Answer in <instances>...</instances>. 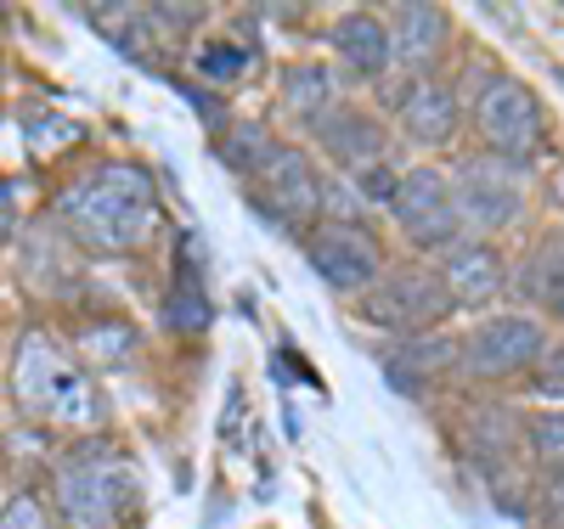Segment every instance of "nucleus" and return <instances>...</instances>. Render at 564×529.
I'll return each instance as SVG.
<instances>
[{"label": "nucleus", "mask_w": 564, "mask_h": 529, "mask_svg": "<svg viewBox=\"0 0 564 529\" xmlns=\"http://www.w3.org/2000/svg\"><path fill=\"white\" fill-rule=\"evenodd\" d=\"M18 395H23L34 411L57 417V422H85V417H90L85 383L57 361V350L45 344V339H29L23 355H18Z\"/></svg>", "instance_id": "obj_9"}, {"label": "nucleus", "mask_w": 564, "mask_h": 529, "mask_svg": "<svg viewBox=\"0 0 564 529\" xmlns=\"http://www.w3.org/2000/svg\"><path fill=\"white\" fill-rule=\"evenodd\" d=\"M220 153H226V169H238V175L254 180V175L276 158V135H271L265 124H254V119H238V130L226 135Z\"/></svg>", "instance_id": "obj_17"}, {"label": "nucleus", "mask_w": 564, "mask_h": 529, "mask_svg": "<svg viewBox=\"0 0 564 529\" xmlns=\"http://www.w3.org/2000/svg\"><path fill=\"white\" fill-rule=\"evenodd\" d=\"M57 513L68 529H113L124 513V473L102 462L57 467Z\"/></svg>", "instance_id": "obj_10"}, {"label": "nucleus", "mask_w": 564, "mask_h": 529, "mask_svg": "<svg viewBox=\"0 0 564 529\" xmlns=\"http://www.w3.org/2000/svg\"><path fill=\"white\" fill-rule=\"evenodd\" d=\"M153 18H170V29H198L204 7H153Z\"/></svg>", "instance_id": "obj_24"}, {"label": "nucleus", "mask_w": 564, "mask_h": 529, "mask_svg": "<svg viewBox=\"0 0 564 529\" xmlns=\"http://www.w3.org/2000/svg\"><path fill=\"white\" fill-rule=\"evenodd\" d=\"M441 282H446V294L452 305H468V310H480V305H497L502 299V287H508V265L491 243H452L441 254Z\"/></svg>", "instance_id": "obj_13"}, {"label": "nucleus", "mask_w": 564, "mask_h": 529, "mask_svg": "<svg viewBox=\"0 0 564 529\" xmlns=\"http://www.w3.org/2000/svg\"><path fill=\"white\" fill-rule=\"evenodd\" d=\"M12 209V180H0V214Z\"/></svg>", "instance_id": "obj_26"}, {"label": "nucleus", "mask_w": 564, "mask_h": 529, "mask_svg": "<svg viewBox=\"0 0 564 529\" xmlns=\"http://www.w3.org/2000/svg\"><path fill=\"white\" fill-rule=\"evenodd\" d=\"M305 254H311V271L334 287V294H345V299L367 294V287L384 276L379 236L361 231L356 220H327L311 243H305Z\"/></svg>", "instance_id": "obj_6"}, {"label": "nucleus", "mask_w": 564, "mask_h": 529, "mask_svg": "<svg viewBox=\"0 0 564 529\" xmlns=\"http://www.w3.org/2000/svg\"><path fill=\"white\" fill-rule=\"evenodd\" d=\"M452 191H457L463 225H475L486 236L491 231H508L513 220H520V209H525V186H520V175H513L502 158H468L457 169Z\"/></svg>", "instance_id": "obj_7"}, {"label": "nucleus", "mask_w": 564, "mask_h": 529, "mask_svg": "<svg viewBox=\"0 0 564 529\" xmlns=\"http://www.w3.org/2000/svg\"><path fill=\"white\" fill-rule=\"evenodd\" d=\"M384 23H390V57L401 68H412V79L430 68L452 40V23H446L441 7H395Z\"/></svg>", "instance_id": "obj_15"}, {"label": "nucleus", "mask_w": 564, "mask_h": 529, "mask_svg": "<svg viewBox=\"0 0 564 529\" xmlns=\"http://www.w3.org/2000/svg\"><path fill=\"white\" fill-rule=\"evenodd\" d=\"M390 214H395V225H401V236H406L412 249H435V254H446L452 243H463L457 191H452V180H446L441 169H430V164H417V169L401 175Z\"/></svg>", "instance_id": "obj_4"}, {"label": "nucleus", "mask_w": 564, "mask_h": 529, "mask_svg": "<svg viewBox=\"0 0 564 529\" xmlns=\"http://www.w3.org/2000/svg\"><path fill=\"white\" fill-rule=\"evenodd\" d=\"M356 186H361V198H367V203L390 209V203H395V186H401V175H390V164H379V169L356 175Z\"/></svg>", "instance_id": "obj_22"}, {"label": "nucleus", "mask_w": 564, "mask_h": 529, "mask_svg": "<svg viewBox=\"0 0 564 529\" xmlns=\"http://www.w3.org/2000/svg\"><path fill=\"white\" fill-rule=\"evenodd\" d=\"M0 529H57V518L45 513L40 496H12L7 507H0Z\"/></svg>", "instance_id": "obj_20"}, {"label": "nucleus", "mask_w": 564, "mask_h": 529, "mask_svg": "<svg viewBox=\"0 0 564 529\" xmlns=\"http://www.w3.org/2000/svg\"><path fill=\"white\" fill-rule=\"evenodd\" d=\"M254 191H260V209L276 214L289 231H305L327 209V186L300 147H276V158L254 175Z\"/></svg>", "instance_id": "obj_8"}, {"label": "nucleus", "mask_w": 564, "mask_h": 529, "mask_svg": "<svg viewBox=\"0 0 564 529\" xmlns=\"http://www.w3.org/2000/svg\"><path fill=\"white\" fill-rule=\"evenodd\" d=\"M327 108H334V68L327 63H289L276 85V113H289L294 124H316Z\"/></svg>", "instance_id": "obj_16"}, {"label": "nucleus", "mask_w": 564, "mask_h": 529, "mask_svg": "<svg viewBox=\"0 0 564 529\" xmlns=\"http://www.w3.org/2000/svg\"><path fill=\"white\" fill-rule=\"evenodd\" d=\"M525 445H531V462L558 473L564 467V411H542L536 422H525Z\"/></svg>", "instance_id": "obj_19"}, {"label": "nucleus", "mask_w": 564, "mask_h": 529, "mask_svg": "<svg viewBox=\"0 0 564 529\" xmlns=\"http://www.w3.org/2000/svg\"><path fill=\"white\" fill-rule=\"evenodd\" d=\"M311 141L334 158L345 175H367V169H379L384 164V147H390V135H384V124L372 119L367 108H356V102H334L316 124H311Z\"/></svg>", "instance_id": "obj_11"}, {"label": "nucleus", "mask_w": 564, "mask_h": 529, "mask_svg": "<svg viewBox=\"0 0 564 529\" xmlns=\"http://www.w3.org/2000/svg\"><path fill=\"white\" fill-rule=\"evenodd\" d=\"M547 507H553V513L564 518V467H558V473L547 478Z\"/></svg>", "instance_id": "obj_25"}, {"label": "nucleus", "mask_w": 564, "mask_h": 529, "mask_svg": "<svg viewBox=\"0 0 564 529\" xmlns=\"http://www.w3.org/2000/svg\"><path fill=\"white\" fill-rule=\"evenodd\" d=\"M536 395L564 406V344H553L542 361H536Z\"/></svg>", "instance_id": "obj_21"}, {"label": "nucleus", "mask_w": 564, "mask_h": 529, "mask_svg": "<svg viewBox=\"0 0 564 529\" xmlns=\"http://www.w3.org/2000/svg\"><path fill=\"white\" fill-rule=\"evenodd\" d=\"M209 321V305L198 287H181V299H175V327H204Z\"/></svg>", "instance_id": "obj_23"}, {"label": "nucleus", "mask_w": 564, "mask_h": 529, "mask_svg": "<svg viewBox=\"0 0 564 529\" xmlns=\"http://www.w3.org/2000/svg\"><path fill=\"white\" fill-rule=\"evenodd\" d=\"M475 130L491 147V158L502 164H525L531 153H542L547 141V119H542V102L525 79L513 74H491L475 96Z\"/></svg>", "instance_id": "obj_2"}, {"label": "nucleus", "mask_w": 564, "mask_h": 529, "mask_svg": "<svg viewBox=\"0 0 564 529\" xmlns=\"http://www.w3.org/2000/svg\"><path fill=\"white\" fill-rule=\"evenodd\" d=\"M542 355H547V327L536 316H525V310H502V316H486L463 339L457 366L468 377H480V383H502V377L531 372Z\"/></svg>", "instance_id": "obj_3"}, {"label": "nucleus", "mask_w": 564, "mask_h": 529, "mask_svg": "<svg viewBox=\"0 0 564 529\" xmlns=\"http://www.w3.org/2000/svg\"><path fill=\"white\" fill-rule=\"evenodd\" d=\"M334 57L356 79H384L395 68V57H390V23L379 12H345L334 23Z\"/></svg>", "instance_id": "obj_14"}, {"label": "nucleus", "mask_w": 564, "mask_h": 529, "mask_svg": "<svg viewBox=\"0 0 564 529\" xmlns=\"http://www.w3.org/2000/svg\"><path fill=\"white\" fill-rule=\"evenodd\" d=\"M63 220L97 254H141L159 231V186L141 164H102L68 186Z\"/></svg>", "instance_id": "obj_1"}, {"label": "nucleus", "mask_w": 564, "mask_h": 529, "mask_svg": "<svg viewBox=\"0 0 564 529\" xmlns=\"http://www.w3.org/2000/svg\"><path fill=\"white\" fill-rule=\"evenodd\" d=\"M193 74L209 79V85H238L249 74V52H243L238 40H209V45H198Z\"/></svg>", "instance_id": "obj_18"}, {"label": "nucleus", "mask_w": 564, "mask_h": 529, "mask_svg": "<svg viewBox=\"0 0 564 529\" xmlns=\"http://www.w3.org/2000/svg\"><path fill=\"white\" fill-rule=\"evenodd\" d=\"M457 119H463L457 90L435 74L406 79V90L395 96V124H401V135L412 141V147H446V141L457 135Z\"/></svg>", "instance_id": "obj_12"}, {"label": "nucleus", "mask_w": 564, "mask_h": 529, "mask_svg": "<svg viewBox=\"0 0 564 529\" xmlns=\"http://www.w3.org/2000/svg\"><path fill=\"white\" fill-rule=\"evenodd\" d=\"M457 305L446 294V282L441 271H390L384 282H372V299H361V316L367 321H379L390 332H406V339H417L423 327H435L446 321Z\"/></svg>", "instance_id": "obj_5"}]
</instances>
